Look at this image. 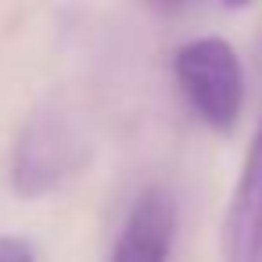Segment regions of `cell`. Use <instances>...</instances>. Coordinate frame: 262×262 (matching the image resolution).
<instances>
[{
    "label": "cell",
    "mask_w": 262,
    "mask_h": 262,
    "mask_svg": "<svg viewBox=\"0 0 262 262\" xmlns=\"http://www.w3.org/2000/svg\"><path fill=\"white\" fill-rule=\"evenodd\" d=\"M223 262H262V119L223 215Z\"/></svg>",
    "instance_id": "3"
},
{
    "label": "cell",
    "mask_w": 262,
    "mask_h": 262,
    "mask_svg": "<svg viewBox=\"0 0 262 262\" xmlns=\"http://www.w3.org/2000/svg\"><path fill=\"white\" fill-rule=\"evenodd\" d=\"M176 241V201L165 187L151 183L129 205L108 262H169Z\"/></svg>",
    "instance_id": "4"
},
{
    "label": "cell",
    "mask_w": 262,
    "mask_h": 262,
    "mask_svg": "<svg viewBox=\"0 0 262 262\" xmlns=\"http://www.w3.org/2000/svg\"><path fill=\"white\" fill-rule=\"evenodd\" d=\"M0 262H36V258H33V248L22 237L0 233Z\"/></svg>",
    "instance_id": "5"
},
{
    "label": "cell",
    "mask_w": 262,
    "mask_h": 262,
    "mask_svg": "<svg viewBox=\"0 0 262 262\" xmlns=\"http://www.w3.org/2000/svg\"><path fill=\"white\" fill-rule=\"evenodd\" d=\"M172 76L187 108L212 133H233L244 115V65L223 36H198L176 47Z\"/></svg>",
    "instance_id": "1"
},
{
    "label": "cell",
    "mask_w": 262,
    "mask_h": 262,
    "mask_svg": "<svg viewBox=\"0 0 262 262\" xmlns=\"http://www.w3.org/2000/svg\"><path fill=\"white\" fill-rule=\"evenodd\" d=\"M140 4L147 11H155V15H180V11H187L194 4V0H140Z\"/></svg>",
    "instance_id": "6"
},
{
    "label": "cell",
    "mask_w": 262,
    "mask_h": 262,
    "mask_svg": "<svg viewBox=\"0 0 262 262\" xmlns=\"http://www.w3.org/2000/svg\"><path fill=\"white\" fill-rule=\"evenodd\" d=\"M223 4H226V8H248L251 0H223Z\"/></svg>",
    "instance_id": "7"
},
{
    "label": "cell",
    "mask_w": 262,
    "mask_h": 262,
    "mask_svg": "<svg viewBox=\"0 0 262 262\" xmlns=\"http://www.w3.org/2000/svg\"><path fill=\"white\" fill-rule=\"evenodd\" d=\"M86 165V144L61 115H33L11 147V190L43 198Z\"/></svg>",
    "instance_id": "2"
}]
</instances>
